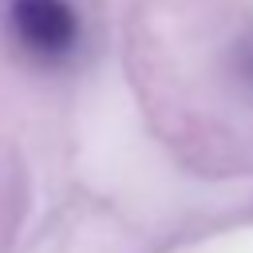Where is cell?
Returning <instances> with one entry per match:
<instances>
[{"mask_svg":"<svg viewBox=\"0 0 253 253\" xmlns=\"http://www.w3.org/2000/svg\"><path fill=\"white\" fill-rule=\"evenodd\" d=\"M8 24L16 43L40 63H59L79 43V16L67 0H12Z\"/></svg>","mask_w":253,"mask_h":253,"instance_id":"obj_1","label":"cell"},{"mask_svg":"<svg viewBox=\"0 0 253 253\" xmlns=\"http://www.w3.org/2000/svg\"><path fill=\"white\" fill-rule=\"evenodd\" d=\"M241 71H245V79L253 83V43L245 47V55H241Z\"/></svg>","mask_w":253,"mask_h":253,"instance_id":"obj_2","label":"cell"}]
</instances>
